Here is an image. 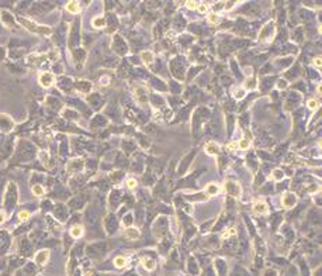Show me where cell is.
Listing matches in <instances>:
<instances>
[{"label":"cell","mask_w":322,"mask_h":276,"mask_svg":"<svg viewBox=\"0 0 322 276\" xmlns=\"http://www.w3.org/2000/svg\"><path fill=\"white\" fill-rule=\"evenodd\" d=\"M49 258V251L48 249H42L35 255V264L37 265H44Z\"/></svg>","instance_id":"obj_5"},{"label":"cell","mask_w":322,"mask_h":276,"mask_svg":"<svg viewBox=\"0 0 322 276\" xmlns=\"http://www.w3.org/2000/svg\"><path fill=\"white\" fill-rule=\"evenodd\" d=\"M4 220H6V214H4V213H2V211H0V224H2V223H4Z\"/></svg>","instance_id":"obj_33"},{"label":"cell","mask_w":322,"mask_h":276,"mask_svg":"<svg viewBox=\"0 0 322 276\" xmlns=\"http://www.w3.org/2000/svg\"><path fill=\"white\" fill-rule=\"evenodd\" d=\"M234 95L236 99H242L243 96H245V89H242V87H236V89L234 90Z\"/></svg>","instance_id":"obj_19"},{"label":"cell","mask_w":322,"mask_h":276,"mask_svg":"<svg viewBox=\"0 0 322 276\" xmlns=\"http://www.w3.org/2000/svg\"><path fill=\"white\" fill-rule=\"evenodd\" d=\"M91 24H93L94 28H103L104 25H106V20H104L103 17H94Z\"/></svg>","instance_id":"obj_13"},{"label":"cell","mask_w":322,"mask_h":276,"mask_svg":"<svg viewBox=\"0 0 322 276\" xmlns=\"http://www.w3.org/2000/svg\"><path fill=\"white\" fill-rule=\"evenodd\" d=\"M114 265H116L117 268H124L125 265H127V259H125V256H117L116 259H114Z\"/></svg>","instance_id":"obj_15"},{"label":"cell","mask_w":322,"mask_h":276,"mask_svg":"<svg viewBox=\"0 0 322 276\" xmlns=\"http://www.w3.org/2000/svg\"><path fill=\"white\" fill-rule=\"evenodd\" d=\"M205 151L208 154H211V155H217V154L219 152V147L215 144V142H208V144L205 145Z\"/></svg>","instance_id":"obj_10"},{"label":"cell","mask_w":322,"mask_h":276,"mask_svg":"<svg viewBox=\"0 0 322 276\" xmlns=\"http://www.w3.org/2000/svg\"><path fill=\"white\" fill-rule=\"evenodd\" d=\"M208 20H210L211 24H218V23L221 21V20H219V16L215 14V13H214V14H211L210 17H208Z\"/></svg>","instance_id":"obj_21"},{"label":"cell","mask_w":322,"mask_h":276,"mask_svg":"<svg viewBox=\"0 0 322 276\" xmlns=\"http://www.w3.org/2000/svg\"><path fill=\"white\" fill-rule=\"evenodd\" d=\"M187 7L188 9H196V7H197V3H196V2H187Z\"/></svg>","instance_id":"obj_28"},{"label":"cell","mask_w":322,"mask_h":276,"mask_svg":"<svg viewBox=\"0 0 322 276\" xmlns=\"http://www.w3.org/2000/svg\"><path fill=\"white\" fill-rule=\"evenodd\" d=\"M18 23L23 24L28 31H31V33L42 34V35H49V34L52 33V30L49 27H45V25H38V24H35V23L30 21V20L23 19V17H18Z\"/></svg>","instance_id":"obj_1"},{"label":"cell","mask_w":322,"mask_h":276,"mask_svg":"<svg viewBox=\"0 0 322 276\" xmlns=\"http://www.w3.org/2000/svg\"><path fill=\"white\" fill-rule=\"evenodd\" d=\"M255 82H256V80H253V79H252V80H248V83H246L248 86H246V87H248V89H252L253 86H255V85H253Z\"/></svg>","instance_id":"obj_29"},{"label":"cell","mask_w":322,"mask_h":276,"mask_svg":"<svg viewBox=\"0 0 322 276\" xmlns=\"http://www.w3.org/2000/svg\"><path fill=\"white\" fill-rule=\"evenodd\" d=\"M231 235H235V230H234V228H229V230H227V233L222 234V238L227 239V238H229Z\"/></svg>","instance_id":"obj_24"},{"label":"cell","mask_w":322,"mask_h":276,"mask_svg":"<svg viewBox=\"0 0 322 276\" xmlns=\"http://www.w3.org/2000/svg\"><path fill=\"white\" fill-rule=\"evenodd\" d=\"M82 234H83V228L80 225H73L72 230H70V235L73 238H79V237H82Z\"/></svg>","instance_id":"obj_12"},{"label":"cell","mask_w":322,"mask_h":276,"mask_svg":"<svg viewBox=\"0 0 322 276\" xmlns=\"http://www.w3.org/2000/svg\"><path fill=\"white\" fill-rule=\"evenodd\" d=\"M66 9H68V11H70V13H77L79 11V3L77 2H69V3L66 4Z\"/></svg>","instance_id":"obj_14"},{"label":"cell","mask_w":322,"mask_h":276,"mask_svg":"<svg viewBox=\"0 0 322 276\" xmlns=\"http://www.w3.org/2000/svg\"><path fill=\"white\" fill-rule=\"evenodd\" d=\"M127 186L130 187V189H135V187H137V180H135V179H128Z\"/></svg>","instance_id":"obj_25"},{"label":"cell","mask_w":322,"mask_h":276,"mask_svg":"<svg viewBox=\"0 0 322 276\" xmlns=\"http://www.w3.org/2000/svg\"><path fill=\"white\" fill-rule=\"evenodd\" d=\"M141 264H142V266L145 268L146 270H153L155 269V266H156V264H155V261H153L152 258H148V256H145V258H142V261H141Z\"/></svg>","instance_id":"obj_7"},{"label":"cell","mask_w":322,"mask_h":276,"mask_svg":"<svg viewBox=\"0 0 322 276\" xmlns=\"http://www.w3.org/2000/svg\"><path fill=\"white\" fill-rule=\"evenodd\" d=\"M54 75L49 73V72H44V73L40 75V83L44 86V87H49L51 85H54Z\"/></svg>","instance_id":"obj_3"},{"label":"cell","mask_w":322,"mask_h":276,"mask_svg":"<svg viewBox=\"0 0 322 276\" xmlns=\"http://www.w3.org/2000/svg\"><path fill=\"white\" fill-rule=\"evenodd\" d=\"M271 178H273L274 180H281V179L284 178V173H283L281 169H274L273 173H271Z\"/></svg>","instance_id":"obj_17"},{"label":"cell","mask_w":322,"mask_h":276,"mask_svg":"<svg viewBox=\"0 0 322 276\" xmlns=\"http://www.w3.org/2000/svg\"><path fill=\"white\" fill-rule=\"evenodd\" d=\"M141 59H142L146 65H151L153 61H155V55H153L152 51H143V52L141 54Z\"/></svg>","instance_id":"obj_8"},{"label":"cell","mask_w":322,"mask_h":276,"mask_svg":"<svg viewBox=\"0 0 322 276\" xmlns=\"http://www.w3.org/2000/svg\"><path fill=\"white\" fill-rule=\"evenodd\" d=\"M131 223H132V220H131V216H127V217H125V220H124V224H125V225H130Z\"/></svg>","instance_id":"obj_30"},{"label":"cell","mask_w":322,"mask_h":276,"mask_svg":"<svg viewBox=\"0 0 322 276\" xmlns=\"http://www.w3.org/2000/svg\"><path fill=\"white\" fill-rule=\"evenodd\" d=\"M314 65H315V66L319 69V68H321V58H316L315 61H314Z\"/></svg>","instance_id":"obj_32"},{"label":"cell","mask_w":322,"mask_h":276,"mask_svg":"<svg viewBox=\"0 0 322 276\" xmlns=\"http://www.w3.org/2000/svg\"><path fill=\"white\" fill-rule=\"evenodd\" d=\"M297 204V196L294 193H286L283 196V206L284 207H294Z\"/></svg>","instance_id":"obj_4"},{"label":"cell","mask_w":322,"mask_h":276,"mask_svg":"<svg viewBox=\"0 0 322 276\" xmlns=\"http://www.w3.org/2000/svg\"><path fill=\"white\" fill-rule=\"evenodd\" d=\"M249 145H250V142H249V140H246V138H243V140H240V141L238 142V147H239L240 149H248Z\"/></svg>","instance_id":"obj_18"},{"label":"cell","mask_w":322,"mask_h":276,"mask_svg":"<svg viewBox=\"0 0 322 276\" xmlns=\"http://www.w3.org/2000/svg\"><path fill=\"white\" fill-rule=\"evenodd\" d=\"M125 235L128 237V238H131V239H137V238H139V231L137 230V228H134V227H128L127 230H125Z\"/></svg>","instance_id":"obj_9"},{"label":"cell","mask_w":322,"mask_h":276,"mask_svg":"<svg viewBox=\"0 0 322 276\" xmlns=\"http://www.w3.org/2000/svg\"><path fill=\"white\" fill-rule=\"evenodd\" d=\"M219 192V189H218V186L217 185H214V183H211V185H208L207 186V193L208 194H211V196H214V194H217Z\"/></svg>","instance_id":"obj_16"},{"label":"cell","mask_w":322,"mask_h":276,"mask_svg":"<svg viewBox=\"0 0 322 276\" xmlns=\"http://www.w3.org/2000/svg\"><path fill=\"white\" fill-rule=\"evenodd\" d=\"M198 11H200V13H207V11H208V7H207V4H205V3L198 4Z\"/></svg>","instance_id":"obj_26"},{"label":"cell","mask_w":322,"mask_h":276,"mask_svg":"<svg viewBox=\"0 0 322 276\" xmlns=\"http://www.w3.org/2000/svg\"><path fill=\"white\" fill-rule=\"evenodd\" d=\"M18 218L21 221H25V220H28L30 218V213L28 211H25V210H23V211H20L18 213Z\"/></svg>","instance_id":"obj_22"},{"label":"cell","mask_w":322,"mask_h":276,"mask_svg":"<svg viewBox=\"0 0 322 276\" xmlns=\"http://www.w3.org/2000/svg\"><path fill=\"white\" fill-rule=\"evenodd\" d=\"M174 35H176V34H174L173 31H169V33H167V37H169V38H173Z\"/></svg>","instance_id":"obj_34"},{"label":"cell","mask_w":322,"mask_h":276,"mask_svg":"<svg viewBox=\"0 0 322 276\" xmlns=\"http://www.w3.org/2000/svg\"><path fill=\"white\" fill-rule=\"evenodd\" d=\"M225 190L228 192L231 196H234V197L240 196V193H242L240 186L236 183V182H234V180H228L227 183H225Z\"/></svg>","instance_id":"obj_2"},{"label":"cell","mask_w":322,"mask_h":276,"mask_svg":"<svg viewBox=\"0 0 322 276\" xmlns=\"http://www.w3.org/2000/svg\"><path fill=\"white\" fill-rule=\"evenodd\" d=\"M227 148H228L229 151H232V149H235V148H236V144H234V142H229V144L227 145Z\"/></svg>","instance_id":"obj_31"},{"label":"cell","mask_w":322,"mask_h":276,"mask_svg":"<svg viewBox=\"0 0 322 276\" xmlns=\"http://www.w3.org/2000/svg\"><path fill=\"white\" fill-rule=\"evenodd\" d=\"M33 193L35 194V196H42V194H44L42 186H38V185H37V186H34V187H33Z\"/></svg>","instance_id":"obj_20"},{"label":"cell","mask_w":322,"mask_h":276,"mask_svg":"<svg viewBox=\"0 0 322 276\" xmlns=\"http://www.w3.org/2000/svg\"><path fill=\"white\" fill-rule=\"evenodd\" d=\"M308 109H311V110H316V109H318V101L316 100H310L308 101Z\"/></svg>","instance_id":"obj_23"},{"label":"cell","mask_w":322,"mask_h":276,"mask_svg":"<svg viewBox=\"0 0 322 276\" xmlns=\"http://www.w3.org/2000/svg\"><path fill=\"white\" fill-rule=\"evenodd\" d=\"M135 95H137V99L141 101V103L148 100V97H146V90L142 89V87H138V89L135 90Z\"/></svg>","instance_id":"obj_11"},{"label":"cell","mask_w":322,"mask_h":276,"mask_svg":"<svg viewBox=\"0 0 322 276\" xmlns=\"http://www.w3.org/2000/svg\"><path fill=\"white\" fill-rule=\"evenodd\" d=\"M253 211L256 214H266L267 213V204L264 202H256L253 204Z\"/></svg>","instance_id":"obj_6"},{"label":"cell","mask_w":322,"mask_h":276,"mask_svg":"<svg viewBox=\"0 0 322 276\" xmlns=\"http://www.w3.org/2000/svg\"><path fill=\"white\" fill-rule=\"evenodd\" d=\"M287 86V82L286 80H279V82H277V87H279V89H284V87H286Z\"/></svg>","instance_id":"obj_27"}]
</instances>
